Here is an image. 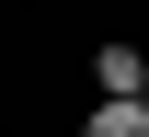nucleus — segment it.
Masks as SVG:
<instances>
[{"label":"nucleus","mask_w":149,"mask_h":137,"mask_svg":"<svg viewBox=\"0 0 149 137\" xmlns=\"http://www.w3.org/2000/svg\"><path fill=\"white\" fill-rule=\"evenodd\" d=\"M80 137H149V103H92Z\"/></svg>","instance_id":"nucleus-2"},{"label":"nucleus","mask_w":149,"mask_h":137,"mask_svg":"<svg viewBox=\"0 0 149 137\" xmlns=\"http://www.w3.org/2000/svg\"><path fill=\"white\" fill-rule=\"evenodd\" d=\"M92 92H103V103H149V57H138L126 34H103V46H92Z\"/></svg>","instance_id":"nucleus-1"}]
</instances>
